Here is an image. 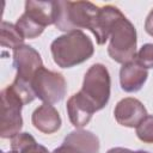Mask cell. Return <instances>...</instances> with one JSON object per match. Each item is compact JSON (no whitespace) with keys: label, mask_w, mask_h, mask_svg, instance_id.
Instances as JSON below:
<instances>
[{"label":"cell","mask_w":153,"mask_h":153,"mask_svg":"<svg viewBox=\"0 0 153 153\" xmlns=\"http://www.w3.org/2000/svg\"><path fill=\"white\" fill-rule=\"evenodd\" d=\"M31 87L36 98L47 104H55L65 97L67 84L61 73L53 72L43 66L36 72Z\"/></svg>","instance_id":"6"},{"label":"cell","mask_w":153,"mask_h":153,"mask_svg":"<svg viewBox=\"0 0 153 153\" xmlns=\"http://www.w3.org/2000/svg\"><path fill=\"white\" fill-rule=\"evenodd\" d=\"M114 115L118 124L127 128H136L147 116V110L139 99L127 97L116 104Z\"/></svg>","instance_id":"10"},{"label":"cell","mask_w":153,"mask_h":153,"mask_svg":"<svg viewBox=\"0 0 153 153\" xmlns=\"http://www.w3.org/2000/svg\"><path fill=\"white\" fill-rule=\"evenodd\" d=\"M13 67L17 71L14 81L31 87V81L36 72L43 67V62L36 49L23 44L13 50Z\"/></svg>","instance_id":"8"},{"label":"cell","mask_w":153,"mask_h":153,"mask_svg":"<svg viewBox=\"0 0 153 153\" xmlns=\"http://www.w3.org/2000/svg\"><path fill=\"white\" fill-rule=\"evenodd\" d=\"M134 60L143 68H153V43L143 44L136 53Z\"/></svg>","instance_id":"18"},{"label":"cell","mask_w":153,"mask_h":153,"mask_svg":"<svg viewBox=\"0 0 153 153\" xmlns=\"http://www.w3.org/2000/svg\"><path fill=\"white\" fill-rule=\"evenodd\" d=\"M31 122L33 127L43 134H53L57 131L62 123L59 111L51 104L47 103H43L35 109L31 116Z\"/></svg>","instance_id":"11"},{"label":"cell","mask_w":153,"mask_h":153,"mask_svg":"<svg viewBox=\"0 0 153 153\" xmlns=\"http://www.w3.org/2000/svg\"><path fill=\"white\" fill-rule=\"evenodd\" d=\"M11 147L16 153H53L37 143L35 137L29 133H19L13 136L11 139Z\"/></svg>","instance_id":"15"},{"label":"cell","mask_w":153,"mask_h":153,"mask_svg":"<svg viewBox=\"0 0 153 153\" xmlns=\"http://www.w3.org/2000/svg\"><path fill=\"white\" fill-rule=\"evenodd\" d=\"M106 153H149L147 151H131V149H128V148H123V147H114V148H110Z\"/></svg>","instance_id":"21"},{"label":"cell","mask_w":153,"mask_h":153,"mask_svg":"<svg viewBox=\"0 0 153 153\" xmlns=\"http://www.w3.org/2000/svg\"><path fill=\"white\" fill-rule=\"evenodd\" d=\"M110 86L111 79L108 68L102 63H94L86 72L79 92L96 111H99L110 99Z\"/></svg>","instance_id":"5"},{"label":"cell","mask_w":153,"mask_h":153,"mask_svg":"<svg viewBox=\"0 0 153 153\" xmlns=\"http://www.w3.org/2000/svg\"><path fill=\"white\" fill-rule=\"evenodd\" d=\"M139 140L145 143H153V115H147L136 127Z\"/></svg>","instance_id":"17"},{"label":"cell","mask_w":153,"mask_h":153,"mask_svg":"<svg viewBox=\"0 0 153 153\" xmlns=\"http://www.w3.org/2000/svg\"><path fill=\"white\" fill-rule=\"evenodd\" d=\"M99 7L90 1H55L54 25L63 32L91 29Z\"/></svg>","instance_id":"2"},{"label":"cell","mask_w":153,"mask_h":153,"mask_svg":"<svg viewBox=\"0 0 153 153\" xmlns=\"http://www.w3.org/2000/svg\"><path fill=\"white\" fill-rule=\"evenodd\" d=\"M53 153H81L80 151H78L76 148L74 147H71V146H67V145H61L60 147L55 148L53 151Z\"/></svg>","instance_id":"20"},{"label":"cell","mask_w":153,"mask_h":153,"mask_svg":"<svg viewBox=\"0 0 153 153\" xmlns=\"http://www.w3.org/2000/svg\"><path fill=\"white\" fill-rule=\"evenodd\" d=\"M108 47L109 56L118 63H127L134 60L136 55V29L124 16L116 23L110 33Z\"/></svg>","instance_id":"4"},{"label":"cell","mask_w":153,"mask_h":153,"mask_svg":"<svg viewBox=\"0 0 153 153\" xmlns=\"http://www.w3.org/2000/svg\"><path fill=\"white\" fill-rule=\"evenodd\" d=\"M24 37L20 33V31L17 29L16 25L2 22L1 23V36H0V43L4 48H11L17 49L18 47L24 44Z\"/></svg>","instance_id":"16"},{"label":"cell","mask_w":153,"mask_h":153,"mask_svg":"<svg viewBox=\"0 0 153 153\" xmlns=\"http://www.w3.org/2000/svg\"><path fill=\"white\" fill-rule=\"evenodd\" d=\"M94 112V108L81 96L80 92L74 93L67 100V114L69 121L76 128H82L86 126Z\"/></svg>","instance_id":"13"},{"label":"cell","mask_w":153,"mask_h":153,"mask_svg":"<svg viewBox=\"0 0 153 153\" xmlns=\"http://www.w3.org/2000/svg\"><path fill=\"white\" fill-rule=\"evenodd\" d=\"M63 145L74 147L81 153H98L100 148L98 137L92 131L81 128L71 131L65 137Z\"/></svg>","instance_id":"14"},{"label":"cell","mask_w":153,"mask_h":153,"mask_svg":"<svg viewBox=\"0 0 153 153\" xmlns=\"http://www.w3.org/2000/svg\"><path fill=\"white\" fill-rule=\"evenodd\" d=\"M50 50L59 67L71 68L88 60L94 53V47L91 38L78 30L56 37L50 44Z\"/></svg>","instance_id":"1"},{"label":"cell","mask_w":153,"mask_h":153,"mask_svg":"<svg viewBox=\"0 0 153 153\" xmlns=\"http://www.w3.org/2000/svg\"><path fill=\"white\" fill-rule=\"evenodd\" d=\"M1 153H16L14 151H10V152H1Z\"/></svg>","instance_id":"22"},{"label":"cell","mask_w":153,"mask_h":153,"mask_svg":"<svg viewBox=\"0 0 153 153\" xmlns=\"http://www.w3.org/2000/svg\"><path fill=\"white\" fill-rule=\"evenodd\" d=\"M145 30L146 32L153 37V8L151 10V12L148 13L146 22H145Z\"/></svg>","instance_id":"19"},{"label":"cell","mask_w":153,"mask_h":153,"mask_svg":"<svg viewBox=\"0 0 153 153\" xmlns=\"http://www.w3.org/2000/svg\"><path fill=\"white\" fill-rule=\"evenodd\" d=\"M2 115H1V129L0 135L4 139H12L20 133L23 127L22 108L24 104L23 99L14 91L12 85L6 86L1 91Z\"/></svg>","instance_id":"7"},{"label":"cell","mask_w":153,"mask_h":153,"mask_svg":"<svg viewBox=\"0 0 153 153\" xmlns=\"http://www.w3.org/2000/svg\"><path fill=\"white\" fill-rule=\"evenodd\" d=\"M148 76L146 68L140 66L135 60L122 65L120 69L121 88L126 92H137L142 88Z\"/></svg>","instance_id":"12"},{"label":"cell","mask_w":153,"mask_h":153,"mask_svg":"<svg viewBox=\"0 0 153 153\" xmlns=\"http://www.w3.org/2000/svg\"><path fill=\"white\" fill-rule=\"evenodd\" d=\"M123 16L124 14L116 6L105 5V6L99 7V11L90 29V31L96 37V42L99 45L104 44L109 39L111 30Z\"/></svg>","instance_id":"9"},{"label":"cell","mask_w":153,"mask_h":153,"mask_svg":"<svg viewBox=\"0 0 153 153\" xmlns=\"http://www.w3.org/2000/svg\"><path fill=\"white\" fill-rule=\"evenodd\" d=\"M55 23V1L25 2V11L18 18L16 26L24 38L38 37L48 25Z\"/></svg>","instance_id":"3"}]
</instances>
